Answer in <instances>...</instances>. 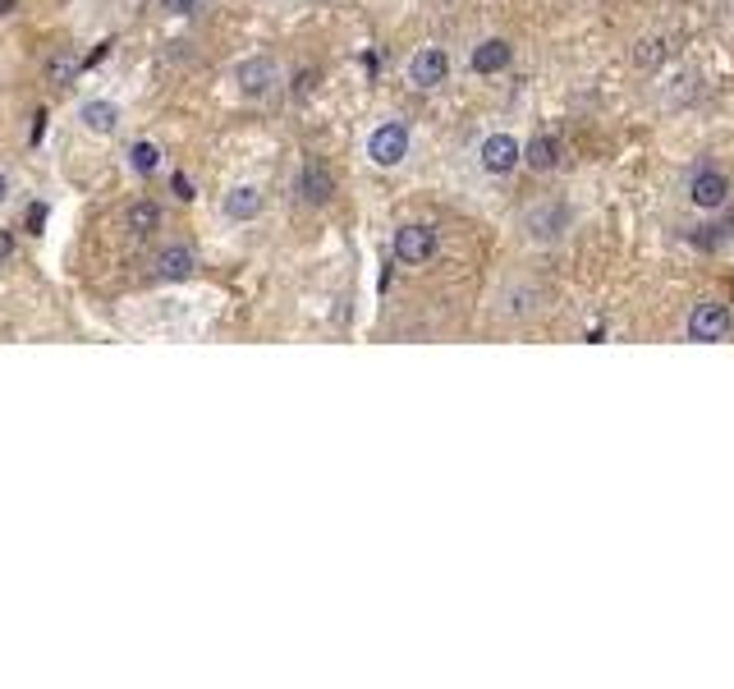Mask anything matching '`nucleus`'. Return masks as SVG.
<instances>
[{
  "label": "nucleus",
  "mask_w": 734,
  "mask_h": 689,
  "mask_svg": "<svg viewBox=\"0 0 734 689\" xmlns=\"http://www.w3.org/2000/svg\"><path fill=\"white\" fill-rule=\"evenodd\" d=\"M363 152H367V162H372L377 170H400L409 162V152H413V130L400 115L377 120L372 134H367V143H363Z\"/></svg>",
  "instance_id": "nucleus-1"
},
{
  "label": "nucleus",
  "mask_w": 734,
  "mask_h": 689,
  "mask_svg": "<svg viewBox=\"0 0 734 689\" xmlns=\"http://www.w3.org/2000/svg\"><path fill=\"white\" fill-rule=\"evenodd\" d=\"M685 336L693 345H721L734 336V313L725 299H698L685 318Z\"/></svg>",
  "instance_id": "nucleus-2"
},
{
  "label": "nucleus",
  "mask_w": 734,
  "mask_h": 689,
  "mask_svg": "<svg viewBox=\"0 0 734 689\" xmlns=\"http://www.w3.org/2000/svg\"><path fill=\"white\" fill-rule=\"evenodd\" d=\"M390 253H396L400 267H427L441 253V230L432 221H404L390 240Z\"/></svg>",
  "instance_id": "nucleus-3"
},
{
  "label": "nucleus",
  "mask_w": 734,
  "mask_h": 689,
  "mask_svg": "<svg viewBox=\"0 0 734 689\" xmlns=\"http://www.w3.org/2000/svg\"><path fill=\"white\" fill-rule=\"evenodd\" d=\"M451 69H455L451 51L436 46V42H427V46H418L413 56L404 60V84L418 88V92H436L441 84H451Z\"/></svg>",
  "instance_id": "nucleus-4"
},
{
  "label": "nucleus",
  "mask_w": 734,
  "mask_h": 689,
  "mask_svg": "<svg viewBox=\"0 0 734 689\" xmlns=\"http://www.w3.org/2000/svg\"><path fill=\"white\" fill-rule=\"evenodd\" d=\"M478 166L491 180H510V175L523 166V138L510 134V130H491L482 143H478Z\"/></svg>",
  "instance_id": "nucleus-5"
},
{
  "label": "nucleus",
  "mask_w": 734,
  "mask_h": 689,
  "mask_svg": "<svg viewBox=\"0 0 734 689\" xmlns=\"http://www.w3.org/2000/svg\"><path fill=\"white\" fill-rule=\"evenodd\" d=\"M730 193H734V180L721 170V166H698L689 180H685V198L693 212H721L730 208Z\"/></svg>",
  "instance_id": "nucleus-6"
},
{
  "label": "nucleus",
  "mask_w": 734,
  "mask_h": 689,
  "mask_svg": "<svg viewBox=\"0 0 734 689\" xmlns=\"http://www.w3.org/2000/svg\"><path fill=\"white\" fill-rule=\"evenodd\" d=\"M234 88L244 101H271L280 92V65L271 56H244L234 65Z\"/></svg>",
  "instance_id": "nucleus-7"
},
{
  "label": "nucleus",
  "mask_w": 734,
  "mask_h": 689,
  "mask_svg": "<svg viewBox=\"0 0 734 689\" xmlns=\"http://www.w3.org/2000/svg\"><path fill=\"white\" fill-rule=\"evenodd\" d=\"M523 225H529V235L537 244H556V240H565V230H574V212L556 198H542L537 208H529Z\"/></svg>",
  "instance_id": "nucleus-8"
},
{
  "label": "nucleus",
  "mask_w": 734,
  "mask_h": 689,
  "mask_svg": "<svg viewBox=\"0 0 734 689\" xmlns=\"http://www.w3.org/2000/svg\"><path fill=\"white\" fill-rule=\"evenodd\" d=\"M510 65H514V42L501 37V33L474 42V51H468V69H474L478 79H501Z\"/></svg>",
  "instance_id": "nucleus-9"
},
{
  "label": "nucleus",
  "mask_w": 734,
  "mask_h": 689,
  "mask_svg": "<svg viewBox=\"0 0 734 689\" xmlns=\"http://www.w3.org/2000/svg\"><path fill=\"white\" fill-rule=\"evenodd\" d=\"M294 198L303 202V208H326V202L335 198V175H331V166L318 162V157H308V162L299 166V175H294Z\"/></svg>",
  "instance_id": "nucleus-10"
},
{
  "label": "nucleus",
  "mask_w": 734,
  "mask_h": 689,
  "mask_svg": "<svg viewBox=\"0 0 734 689\" xmlns=\"http://www.w3.org/2000/svg\"><path fill=\"white\" fill-rule=\"evenodd\" d=\"M565 166V138L560 134H533L529 143H523V170H533V175H556Z\"/></svg>",
  "instance_id": "nucleus-11"
},
{
  "label": "nucleus",
  "mask_w": 734,
  "mask_h": 689,
  "mask_svg": "<svg viewBox=\"0 0 734 689\" xmlns=\"http://www.w3.org/2000/svg\"><path fill=\"white\" fill-rule=\"evenodd\" d=\"M193 271H198V253L189 244H166L152 258V276L156 280H189Z\"/></svg>",
  "instance_id": "nucleus-12"
},
{
  "label": "nucleus",
  "mask_w": 734,
  "mask_h": 689,
  "mask_svg": "<svg viewBox=\"0 0 734 689\" xmlns=\"http://www.w3.org/2000/svg\"><path fill=\"white\" fill-rule=\"evenodd\" d=\"M78 120H84V130H88V134L111 138V134L120 130V101H111V97H92V101H84V107H78Z\"/></svg>",
  "instance_id": "nucleus-13"
},
{
  "label": "nucleus",
  "mask_w": 734,
  "mask_h": 689,
  "mask_svg": "<svg viewBox=\"0 0 734 689\" xmlns=\"http://www.w3.org/2000/svg\"><path fill=\"white\" fill-rule=\"evenodd\" d=\"M262 208H267V193H262L257 185H234V189L221 198L225 221H257Z\"/></svg>",
  "instance_id": "nucleus-14"
},
{
  "label": "nucleus",
  "mask_w": 734,
  "mask_h": 689,
  "mask_svg": "<svg viewBox=\"0 0 734 689\" xmlns=\"http://www.w3.org/2000/svg\"><path fill=\"white\" fill-rule=\"evenodd\" d=\"M166 212H162V202H152V198H138V202H129V212H124V230L134 240H152L156 230H162Z\"/></svg>",
  "instance_id": "nucleus-15"
},
{
  "label": "nucleus",
  "mask_w": 734,
  "mask_h": 689,
  "mask_svg": "<svg viewBox=\"0 0 734 689\" xmlns=\"http://www.w3.org/2000/svg\"><path fill=\"white\" fill-rule=\"evenodd\" d=\"M42 74H46V84L69 88V84L78 79V74H84V60H78L69 46H56V51H51V56L42 60Z\"/></svg>",
  "instance_id": "nucleus-16"
},
{
  "label": "nucleus",
  "mask_w": 734,
  "mask_h": 689,
  "mask_svg": "<svg viewBox=\"0 0 734 689\" xmlns=\"http://www.w3.org/2000/svg\"><path fill=\"white\" fill-rule=\"evenodd\" d=\"M162 157H166V152L156 147L152 138H143V143L129 147V170H134V175H156V170H162Z\"/></svg>",
  "instance_id": "nucleus-17"
},
{
  "label": "nucleus",
  "mask_w": 734,
  "mask_h": 689,
  "mask_svg": "<svg viewBox=\"0 0 734 689\" xmlns=\"http://www.w3.org/2000/svg\"><path fill=\"white\" fill-rule=\"evenodd\" d=\"M666 56H670V51H666L661 37H643V42L634 46V65H638V69H661Z\"/></svg>",
  "instance_id": "nucleus-18"
},
{
  "label": "nucleus",
  "mask_w": 734,
  "mask_h": 689,
  "mask_svg": "<svg viewBox=\"0 0 734 689\" xmlns=\"http://www.w3.org/2000/svg\"><path fill=\"white\" fill-rule=\"evenodd\" d=\"M170 193H175L179 202H193V198H198V185H193L184 170H175V175H170Z\"/></svg>",
  "instance_id": "nucleus-19"
},
{
  "label": "nucleus",
  "mask_w": 734,
  "mask_h": 689,
  "mask_svg": "<svg viewBox=\"0 0 734 689\" xmlns=\"http://www.w3.org/2000/svg\"><path fill=\"white\" fill-rule=\"evenodd\" d=\"M207 5V0H162V10L170 14V19H189V14H198Z\"/></svg>",
  "instance_id": "nucleus-20"
},
{
  "label": "nucleus",
  "mask_w": 734,
  "mask_h": 689,
  "mask_svg": "<svg viewBox=\"0 0 734 689\" xmlns=\"http://www.w3.org/2000/svg\"><path fill=\"white\" fill-rule=\"evenodd\" d=\"M42 225H46V202H33L29 216H23V230H29V235H42Z\"/></svg>",
  "instance_id": "nucleus-21"
},
{
  "label": "nucleus",
  "mask_w": 734,
  "mask_h": 689,
  "mask_svg": "<svg viewBox=\"0 0 734 689\" xmlns=\"http://www.w3.org/2000/svg\"><path fill=\"white\" fill-rule=\"evenodd\" d=\"M14 253H19V235H14V230H0V267H5Z\"/></svg>",
  "instance_id": "nucleus-22"
},
{
  "label": "nucleus",
  "mask_w": 734,
  "mask_h": 689,
  "mask_svg": "<svg viewBox=\"0 0 734 689\" xmlns=\"http://www.w3.org/2000/svg\"><path fill=\"white\" fill-rule=\"evenodd\" d=\"M308 92H312V74H299V79H294V97L303 101Z\"/></svg>",
  "instance_id": "nucleus-23"
},
{
  "label": "nucleus",
  "mask_w": 734,
  "mask_h": 689,
  "mask_svg": "<svg viewBox=\"0 0 734 689\" xmlns=\"http://www.w3.org/2000/svg\"><path fill=\"white\" fill-rule=\"evenodd\" d=\"M5 198H10V175L0 170V202H5Z\"/></svg>",
  "instance_id": "nucleus-24"
}]
</instances>
